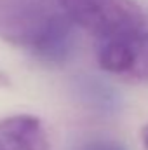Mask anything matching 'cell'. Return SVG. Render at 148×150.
I'll return each instance as SVG.
<instances>
[{"label":"cell","mask_w":148,"mask_h":150,"mask_svg":"<svg viewBox=\"0 0 148 150\" xmlns=\"http://www.w3.org/2000/svg\"><path fill=\"white\" fill-rule=\"evenodd\" d=\"M73 26L105 42L147 26V18L134 0H56Z\"/></svg>","instance_id":"7a4b0ae2"},{"label":"cell","mask_w":148,"mask_h":150,"mask_svg":"<svg viewBox=\"0 0 148 150\" xmlns=\"http://www.w3.org/2000/svg\"><path fill=\"white\" fill-rule=\"evenodd\" d=\"M73 25L56 0H0V38L45 63H61Z\"/></svg>","instance_id":"6da1fadb"},{"label":"cell","mask_w":148,"mask_h":150,"mask_svg":"<svg viewBox=\"0 0 148 150\" xmlns=\"http://www.w3.org/2000/svg\"><path fill=\"white\" fill-rule=\"evenodd\" d=\"M72 150H127V149H125V145H122L117 140L94 136V138H85V140L75 143Z\"/></svg>","instance_id":"5b68a950"},{"label":"cell","mask_w":148,"mask_h":150,"mask_svg":"<svg viewBox=\"0 0 148 150\" xmlns=\"http://www.w3.org/2000/svg\"><path fill=\"white\" fill-rule=\"evenodd\" d=\"M98 65L124 80L148 82V26L98 42Z\"/></svg>","instance_id":"3957f363"},{"label":"cell","mask_w":148,"mask_h":150,"mask_svg":"<svg viewBox=\"0 0 148 150\" xmlns=\"http://www.w3.org/2000/svg\"><path fill=\"white\" fill-rule=\"evenodd\" d=\"M0 150H51L40 119L26 113L2 119Z\"/></svg>","instance_id":"277c9868"},{"label":"cell","mask_w":148,"mask_h":150,"mask_svg":"<svg viewBox=\"0 0 148 150\" xmlns=\"http://www.w3.org/2000/svg\"><path fill=\"white\" fill-rule=\"evenodd\" d=\"M141 140H143V145H145L147 150H148V124L143 127V131H141Z\"/></svg>","instance_id":"8992f818"}]
</instances>
